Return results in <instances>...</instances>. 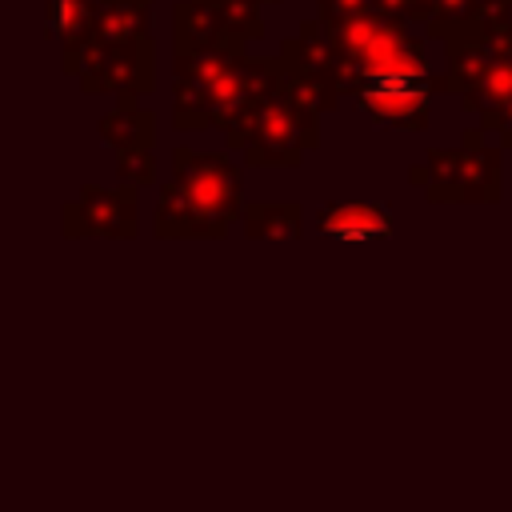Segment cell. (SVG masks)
I'll use <instances>...</instances> for the list:
<instances>
[{
	"label": "cell",
	"instance_id": "cell-2",
	"mask_svg": "<svg viewBox=\"0 0 512 512\" xmlns=\"http://www.w3.org/2000/svg\"><path fill=\"white\" fill-rule=\"evenodd\" d=\"M236 172L220 156H188L176 152V184L164 188L156 208V232H220L236 212Z\"/></svg>",
	"mask_w": 512,
	"mask_h": 512
},
{
	"label": "cell",
	"instance_id": "cell-1",
	"mask_svg": "<svg viewBox=\"0 0 512 512\" xmlns=\"http://www.w3.org/2000/svg\"><path fill=\"white\" fill-rule=\"evenodd\" d=\"M448 40V88L460 104L512 148V24L492 32H452Z\"/></svg>",
	"mask_w": 512,
	"mask_h": 512
},
{
	"label": "cell",
	"instance_id": "cell-5",
	"mask_svg": "<svg viewBox=\"0 0 512 512\" xmlns=\"http://www.w3.org/2000/svg\"><path fill=\"white\" fill-rule=\"evenodd\" d=\"M316 228L324 236H336V240H348V244H364V240H384L392 236V212L380 208V204H328L320 208L316 216Z\"/></svg>",
	"mask_w": 512,
	"mask_h": 512
},
{
	"label": "cell",
	"instance_id": "cell-6",
	"mask_svg": "<svg viewBox=\"0 0 512 512\" xmlns=\"http://www.w3.org/2000/svg\"><path fill=\"white\" fill-rule=\"evenodd\" d=\"M68 216H84L88 232L100 236H132V192H100V188H84V200L76 208H68Z\"/></svg>",
	"mask_w": 512,
	"mask_h": 512
},
{
	"label": "cell",
	"instance_id": "cell-7",
	"mask_svg": "<svg viewBox=\"0 0 512 512\" xmlns=\"http://www.w3.org/2000/svg\"><path fill=\"white\" fill-rule=\"evenodd\" d=\"M92 20H96V0H48V28L64 40L68 72L80 68V52L88 44Z\"/></svg>",
	"mask_w": 512,
	"mask_h": 512
},
{
	"label": "cell",
	"instance_id": "cell-4",
	"mask_svg": "<svg viewBox=\"0 0 512 512\" xmlns=\"http://www.w3.org/2000/svg\"><path fill=\"white\" fill-rule=\"evenodd\" d=\"M432 88L436 84L428 68H384V72L352 76L344 84V92L356 96L368 120H376L380 128H408V132H420L428 124Z\"/></svg>",
	"mask_w": 512,
	"mask_h": 512
},
{
	"label": "cell",
	"instance_id": "cell-3",
	"mask_svg": "<svg viewBox=\"0 0 512 512\" xmlns=\"http://www.w3.org/2000/svg\"><path fill=\"white\" fill-rule=\"evenodd\" d=\"M412 184L428 200H500V148H484V128H472L460 148L428 152L424 168H412Z\"/></svg>",
	"mask_w": 512,
	"mask_h": 512
}]
</instances>
